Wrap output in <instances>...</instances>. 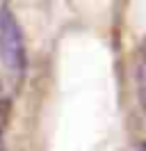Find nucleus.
Wrapping results in <instances>:
<instances>
[{"mask_svg": "<svg viewBox=\"0 0 146 151\" xmlns=\"http://www.w3.org/2000/svg\"><path fill=\"white\" fill-rule=\"evenodd\" d=\"M0 62L11 76H23L27 64L25 39L9 7H0Z\"/></svg>", "mask_w": 146, "mask_h": 151, "instance_id": "obj_1", "label": "nucleus"}, {"mask_svg": "<svg viewBox=\"0 0 146 151\" xmlns=\"http://www.w3.org/2000/svg\"><path fill=\"white\" fill-rule=\"evenodd\" d=\"M137 99H139V105L146 112V53L139 62V69H137Z\"/></svg>", "mask_w": 146, "mask_h": 151, "instance_id": "obj_2", "label": "nucleus"}, {"mask_svg": "<svg viewBox=\"0 0 146 151\" xmlns=\"http://www.w3.org/2000/svg\"><path fill=\"white\" fill-rule=\"evenodd\" d=\"M144 151H146V147H144Z\"/></svg>", "mask_w": 146, "mask_h": 151, "instance_id": "obj_3", "label": "nucleus"}]
</instances>
